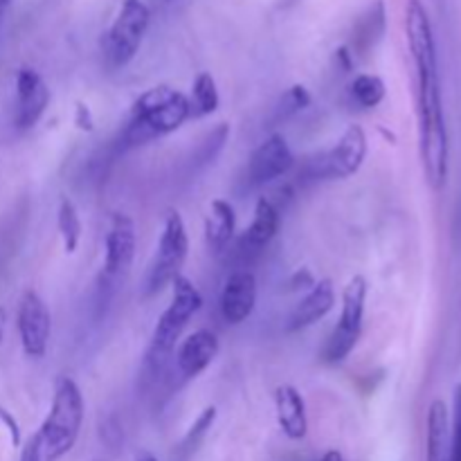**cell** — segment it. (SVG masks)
I'll return each instance as SVG.
<instances>
[{
	"label": "cell",
	"mask_w": 461,
	"mask_h": 461,
	"mask_svg": "<svg viewBox=\"0 0 461 461\" xmlns=\"http://www.w3.org/2000/svg\"><path fill=\"white\" fill-rule=\"evenodd\" d=\"M275 410H277V423L284 435L291 441L304 439L309 432V417H306V403L300 390L288 383L275 390Z\"/></svg>",
	"instance_id": "cell-17"
},
{
	"label": "cell",
	"mask_w": 461,
	"mask_h": 461,
	"mask_svg": "<svg viewBox=\"0 0 461 461\" xmlns=\"http://www.w3.org/2000/svg\"><path fill=\"white\" fill-rule=\"evenodd\" d=\"M448 459L461 461V383L453 392V417H448Z\"/></svg>",
	"instance_id": "cell-26"
},
{
	"label": "cell",
	"mask_w": 461,
	"mask_h": 461,
	"mask_svg": "<svg viewBox=\"0 0 461 461\" xmlns=\"http://www.w3.org/2000/svg\"><path fill=\"white\" fill-rule=\"evenodd\" d=\"M48 104L50 90L43 77L32 68H21L16 75V129H32L41 120Z\"/></svg>",
	"instance_id": "cell-13"
},
{
	"label": "cell",
	"mask_w": 461,
	"mask_h": 461,
	"mask_svg": "<svg viewBox=\"0 0 461 461\" xmlns=\"http://www.w3.org/2000/svg\"><path fill=\"white\" fill-rule=\"evenodd\" d=\"M219 338L207 329L194 331L183 340V345L176 351V369L183 376V381H192V378L201 376L214 358L219 356Z\"/></svg>",
	"instance_id": "cell-15"
},
{
	"label": "cell",
	"mask_w": 461,
	"mask_h": 461,
	"mask_svg": "<svg viewBox=\"0 0 461 461\" xmlns=\"http://www.w3.org/2000/svg\"><path fill=\"white\" fill-rule=\"evenodd\" d=\"M293 165H295V156H293L286 138L273 133L252 151L246 171H243V187L248 192L264 187V185L286 176L293 169Z\"/></svg>",
	"instance_id": "cell-10"
},
{
	"label": "cell",
	"mask_w": 461,
	"mask_h": 461,
	"mask_svg": "<svg viewBox=\"0 0 461 461\" xmlns=\"http://www.w3.org/2000/svg\"><path fill=\"white\" fill-rule=\"evenodd\" d=\"M104 270H102V291H113L120 279L129 273L135 257V225L131 216L115 212L108 225L106 239H104Z\"/></svg>",
	"instance_id": "cell-9"
},
{
	"label": "cell",
	"mask_w": 461,
	"mask_h": 461,
	"mask_svg": "<svg viewBox=\"0 0 461 461\" xmlns=\"http://www.w3.org/2000/svg\"><path fill=\"white\" fill-rule=\"evenodd\" d=\"M405 39L414 68V99L419 120V156L423 176L435 192L448 183V126H446L444 95H441L439 57L435 30L423 0L405 5Z\"/></svg>",
	"instance_id": "cell-1"
},
{
	"label": "cell",
	"mask_w": 461,
	"mask_h": 461,
	"mask_svg": "<svg viewBox=\"0 0 461 461\" xmlns=\"http://www.w3.org/2000/svg\"><path fill=\"white\" fill-rule=\"evenodd\" d=\"M189 104H192V117H205L216 113L221 97L219 88H216V79L210 72H201V75L194 79L192 99H189Z\"/></svg>",
	"instance_id": "cell-22"
},
{
	"label": "cell",
	"mask_w": 461,
	"mask_h": 461,
	"mask_svg": "<svg viewBox=\"0 0 461 461\" xmlns=\"http://www.w3.org/2000/svg\"><path fill=\"white\" fill-rule=\"evenodd\" d=\"M135 461H158V457H156V455H151V453H147V450H144V453H140L138 457H135Z\"/></svg>",
	"instance_id": "cell-33"
},
{
	"label": "cell",
	"mask_w": 461,
	"mask_h": 461,
	"mask_svg": "<svg viewBox=\"0 0 461 461\" xmlns=\"http://www.w3.org/2000/svg\"><path fill=\"white\" fill-rule=\"evenodd\" d=\"M311 106V93L302 84L291 86L286 93L282 95V99L275 106V122H284L288 117H293L295 113L304 111Z\"/></svg>",
	"instance_id": "cell-24"
},
{
	"label": "cell",
	"mask_w": 461,
	"mask_h": 461,
	"mask_svg": "<svg viewBox=\"0 0 461 461\" xmlns=\"http://www.w3.org/2000/svg\"><path fill=\"white\" fill-rule=\"evenodd\" d=\"M282 212L275 207V203L268 196H261L255 205V219H252L250 228L243 232V237L237 243V255L241 261H252L264 252L279 232V223H282Z\"/></svg>",
	"instance_id": "cell-14"
},
{
	"label": "cell",
	"mask_w": 461,
	"mask_h": 461,
	"mask_svg": "<svg viewBox=\"0 0 461 461\" xmlns=\"http://www.w3.org/2000/svg\"><path fill=\"white\" fill-rule=\"evenodd\" d=\"M9 7V0H0V25H3V18H5V12H7Z\"/></svg>",
	"instance_id": "cell-34"
},
{
	"label": "cell",
	"mask_w": 461,
	"mask_h": 461,
	"mask_svg": "<svg viewBox=\"0 0 461 461\" xmlns=\"http://www.w3.org/2000/svg\"><path fill=\"white\" fill-rule=\"evenodd\" d=\"M320 461H345V457H342L340 450H327Z\"/></svg>",
	"instance_id": "cell-32"
},
{
	"label": "cell",
	"mask_w": 461,
	"mask_h": 461,
	"mask_svg": "<svg viewBox=\"0 0 461 461\" xmlns=\"http://www.w3.org/2000/svg\"><path fill=\"white\" fill-rule=\"evenodd\" d=\"M75 124L77 129L86 131V133H90V131L95 129V120H93V113H90V108L86 106V104H77V111H75Z\"/></svg>",
	"instance_id": "cell-27"
},
{
	"label": "cell",
	"mask_w": 461,
	"mask_h": 461,
	"mask_svg": "<svg viewBox=\"0 0 461 461\" xmlns=\"http://www.w3.org/2000/svg\"><path fill=\"white\" fill-rule=\"evenodd\" d=\"M336 59H338V61H340L342 72H349L351 68H354V57H351V50L349 48H340V50H338Z\"/></svg>",
	"instance_id": "cell-31"
},
{
	"label": "cell",
	"mask_w": 461,
	"mask_h": 461,
	"mask_svg": "<svg viewBox=\"0 0 461 461\" xmlns=\"http://www.w3.org/2000/svg\"><path fill=\"white\" fill-rule=\"evenodd\" d=\"M84 394L79 385L70 376L59 378L48 417L36 432L41 461H59L75 448L84 423Z\"/></svg>",
	"instance_id": "cell-3"
},
{
	"label": "cell",
	"mask_w": 461,
	"mask_h": 461,
	"mask_svg": "<svg viewBox=\"0 0 461 461\" xmlns=\"http://www.w3.org/2000/svg\"><path fill=\"white\" fill-rule=\"evenodd\" d=\"M365 302H367V282L363 275H356L342 291V311L336 329L327 338V345L322 349V360L327 365H338L349 358L356 349L363 333L365 320Z\"/></svg>",
	"instance_id": "cell-6"
},
{
	"label": "cell",
	"mask_w": 461,
	"mask_h": 461,
	"mask_svg": "<svg viewBox=\"0 0 461 461\" xmlns=\"http://www.w3.org/2000/svg\"><path fill=\"white\" fill-rule=\"evenodd\" d=\"M385 34V3L376 0L369 5L367 12L356 21L354 27V39H351V57H367L378 41Z\"/></svg>",
	"instance_id": "cell-19"
},
{
	"label": "cell",
	"mask_w": 461,
	"mask_h": 461,
	"mask_svg": "<svg viewBox=\"0 0 461 461\" xmlns=\"http://www.w3.org/2000/svg\"><path fill=\"white\" fill-rule=\"evenodd\" d=\"M385 81L378 75H358L351 81V99L360 108H376L385 99Z\"/></svg>",
	"instance_id": "cell-23"
},
{
	"label": "cell",
	"mask_w": 461,
	"mask_h": 461,
	"mask_svg": "<svg viewBox=\"0 0 461 461\" xmlns=\"http://www.w3.org/2000/svg\"><path fill=\"white\" fill-rule=\"evenodd\" d=\"M257 306V277L248 268H237L228 275L221 293V315L228 324H241Z\"/></svg>",
	"instance_id": "cell-12"
},
{
	"label": "cell",
	"mask_w": 461,
	"mask_h": 461,
	"mask_svg": "<svg viewBox=\"0 0 461 461\" xmlns=\"http://www.w3.org/2000/svg\"><path fill=\"white\" fill-rule=\"evenodd\" d=\"M336 306V291H333V284L329 279H320L315 282V286L297 302V306L293 309L291 318H288L286 331H302L306 327H313L315 322L324 318V315L331 313V309Z\"/></svg>",
	"instance_id": "cell-16"
},
{
	"label": "cell",
	"mask_w": 461,
	"mask_h": 461,
	"mask_svg": "<svg viewBox=\"0 0 461 461\" xmlns=\"http://www.w3.org/2000/svg\"><path fill=\"white\" fill-rule=\"evenodd\" d=\"M216 414H219V410H216L214 405H207V408L203 410L201 414H198V419L192 423V428H189L187 435H185L183 444H180V450H183V455L194 453V450L198 448V444L205 439V435L212 430V426H214Z\"/></svg>",
	"instance_id": "cell-25"
},
{
	"label": "cell",
	"mask_w": 461,
	"mask_h": 461,
	"mask_svg": "<svg viewBox=\"0 0 461 461\" xmlns=\"http://www.w3.org/2000/svg\"><path fill=\"white\" fill-rule=\"evenodd\" d=\"M313 286H315V277H313V273L306 268L297 270V273L291 277V282H288V288H291V291H300V288L311 291Z\"/></svg>",
	"instance_id": "cell-28"
},
{
	"label": "cell",
	"mask_w": 461,
	"mask_h": 461,
	"mask_svg": "<svg viewBox=\"0 0 461 461\" xmlns=\"http://www.w3.org/2000/svg\"><path fill=\"white\" fill-rule=\"evenodd\" d=\"M189 117H192V104L187 95L171 86H156L133 102L129 124L122 131V142L126 147H135L160 135L174 133Z\"/></svg>",
	"instance_id": "cell-2"
},
{
	"label": "cell",
	"mask_w": 461,
	"mask_h": 461,
	"mask_svg": "<svg viewBox=\"0 0 461 461\" xmlns=\"http://www.w3.org/2000/svg\"><path fill=\"white\" fill-rule=\"evenodd\" d=\"M21 461H41V446H39V437H32L25 446H23L21 453Z\"/></svg>",
	"instance_id": "cell-30"
},
{
	"label": "cell",
	"mask_w": 461,
	"mask_h": 461,
	"mask_svg": "<svg viewBox=\"0 0 461 461\" xmlns=\"http://www.w3.org/2000/svg\"><path fill=\"white\" fill-rule=\"evenodd\" d=\"M0 421H3L5 426H7L9 437H12V446H14V448H18V446H21V428H18L16 419H14L12 414L7 412V410L0 408Z\"/></svg>",
	"instance_id": "cell-29"
},
{
	"label": "cell",
	"mask_w": 461,
	"mask_h": 461,
	"mask_svg": "<svg viewBox=\"0 0 461 461\" xmlns=\"http://www.w3.org/2000/svg\"><path fill=\"white\" fill-rule=\"evenodd\" d=\"M16 327L25 356L43 358L45 351H48L50 333H52V315H50L43 297L36 291L23 293L21 302H18Z\"/></svg>",
	"instance_id": "cell-11"
},
{
	"label": "cell",
	"mask_w": 461,
	"mask_h": 461,
	"mask_svg": "<svg viewBox=\"0 0 461 461\" xmlns=\"http://www.w3.org/2000/svg\"><path fill=\"white\" fill-rule=\"evenodd\" d=\"M426 461H450L448 459V408L444 401H432L428 408V437H426Z\"/></svg>",
	"instance_id": "cell-20"
},
{
	"label": "cell",
	"mask_w": 461,
	"mask_h": 461,
	"mask_svg": "<svg viewBox=\"0 0 461 461\" xmlns=\"http://www.w3.org/2000/svg\"><path fill=\"white\" fill-rule=\"evenodd\" d=\"M149 18L151 14L142 0H122L120 12L102 41L108 68L117 70L133 61L149 30Z\"/></svg>",
	"instance_id": "cell-5"
},
{
	"label": "cell",
	"mask_w": 461,
	"mask_h": 461,
	"mask_svg": "<svg viewBox=\"0 0 461 461\" xmlns=\"http://www.w3.org/2000/svg\"><path fill=\"white\" fill-rule=\"evenodd\" d=\"M57 228H59V234H61L63 250H66L68 255H75L77 248H79L81 230L84 228H81V219H79V212H77L75 203L66 196H63L61 203H59Z\"/></svg>",
	"instance_id": "cell-21"
},
{
	"label": "cell",
	"mask_w": 461,
	"mask_h": 461,
	"mask_svg": "<svg viewBox=\"0 0 461 461\" xmlns=\"http://www.w3.org/2000/svg\"><path fill=\"white\" fill-rule=\"evenodd\" d=\"M234 225H237L234 207L223 198H214L205 219V241L214 255L228 250L234 239Z\"/></svg>",
	"instance_id": "cell-18"
},
{
	"label": "cell",
	"mask_w": 461,
	"mask_h": 461,
	"mask_svg": "<svg viewBox=\"0 0 461 461\" xmlns=\"http://www.w3.org/2000/svg\"><path fill=\"white\" fill-rule=\"evenodd\" d=\"M367 158V135L358 124H351L338 144L306 162L302 176L311 180H347L358 174Z\"/></svg>",
	"instance_id": "cell-7"
},
{
	"label": "cell",
	"mask_w": 461,
	"mask_h": 461,
	"mask_svg": "<svg viewBox=\"0 0 461 461\" xmlns=\"http://www.w3.org/2000/svg\"><path fill=\"white\" fill-rule=\"evenodd\" d=\"M203 295L192 279L178 275L171 282V302L165 309V313L158 320L156 329H153L151 345H149V363L162 365L176 349L180 333L189 324V320L201 311Z\"/></svg>",
	"instance_id": "cell-4"
},
{
	"label": "cell",
	"mask_w": 461,
	"mask_h": 461,
	"mask_svg": "<svg viewBox=\"0 0 461 461\" xmlns=\"http://www.w3.org/2000/svg\"><path fill=\"white\" fill-rule=\"evenodd\" d=\"M189 255V237L185 221L180 212L169 210L165 219V228H162L160 241H158L156 259H153L151 268L147 275V295H156L160 293L167 284L174 282L178 275H183L185 261Z\"/></svg>",
	"instance_id": "cell-8"
}]
</instances>
